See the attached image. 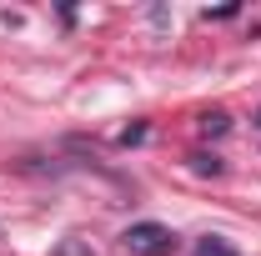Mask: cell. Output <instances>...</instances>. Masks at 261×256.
Segmentation results:
<instances>
[{
  "mask_svg": "<svg viewBox=\"0 0 261 256\" xmlns=\"http://www.w3.org/2000/svg\"><path fill=\"white\" fill-rule=\"evenodd\" d=\"M50 256H96V251H91L86 241H75V236H70V241H61V246H56Z\"/></svg>",
  "mask_w": 261,
  "mask_h": 256,
  "instance_id": "4",
  "label": "cell"
},
{
  "mask_svg": "<svg viewBox=\"0 0 261 256\" xmlns=\"http://www.w3.org/2000/svg\"><path fill=\"white\" fill-rule=\"evenodd\" d=\"M191 171H201V176H221V161H216V156H191Z\"/></svg>",
  "mask_w": 261,
  "mask_h": 256,
  "instance_id": "5",
  "label": "cell"
},
{
  "mask_svg": "<svg viewBox=\"0 0 261 256\" xmlns=\"http://www.w3.org/2000/svg\"><path fill=\"white\" fill-rule=\"evenodd\" d=\"M226 116H221V111H206V116H201V131H206V136H226Z\"/></svg>",
  "mask_w": 261,
  "mask_h": 256,
  "instance_id": "3",
  "label": "cell"
},
{
  "mask_svg": "<svg viewBox=\"0 0 261 256\" xmlns=\"http://www.w3.org/2000/svg\"><path fill=\"white\" fill-rule=\"evenodd\" d=\"M191 256H236V246H231L226 236H201Z\"/></svg>",
  "mask_w": 261,
  "mask_h": 256,
  "instance_id": "2",
  "label": "cell"
},
{
  "mask_svg": "<svg viewBox=\"0 0 261 256\" xmlns=\"http://www.w3.org/2000/svg\"><path fill=\"white\" fill-rule=\"evenodd\" d=\"M121 246H126L130 256H171L176 251V236H171V226H161V221H136V226H126Z\"/></svg>",
  "mask_w": 261,
  "mask_h": 256,
  "instance_id": "1",
  "label": "cell"
}]
</instances>
